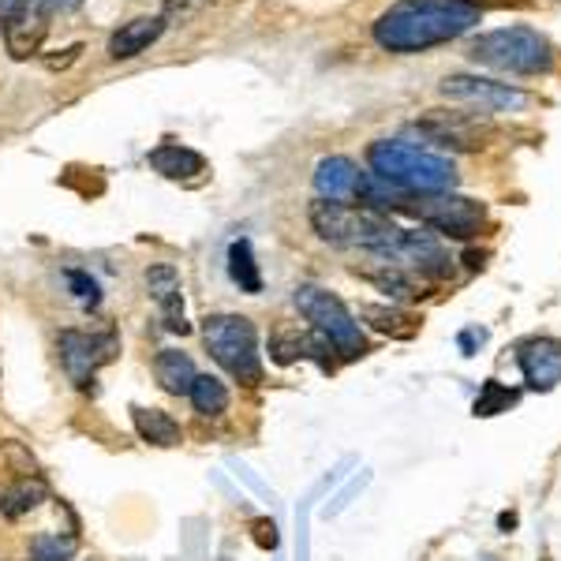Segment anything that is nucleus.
I'll return each instance as SVG.
<instances>
[{
	"instance_id": "obj_1",
	"label": "nucleus",
	"mask_w": 561,
	"mask_h": 561,
	"mask_svg": "<svg viewBox=\"0 0 561 561\" xmlns=\"http://www.w3.org/2000/svg\"><path fill=\"white\" fill-rule=\"evenodd\" d=\"M483 20V8L476 0H401L378 15L370 34L386 53H427L446 42H457Z\"/></svg>"
},
{
	"instance_id": "obj_2",
	"label": "nucleus",
	"mask_w": 561,
	"mask_h": 561,
	"mask_svg": "<svg viewBox=\"0 0 561 561\" xmlns=\"http://www.w3.org/2000/svg\"><path fill=\"white\" fill-rule=\"evenodd\" d=\"M367 165L378 180H386V184L401 187V192H412V195L454 192L460 180L457 165L446 153L412 147V142H404V139H375L367 147Z\"/></svg>"
},
{
	"instance_id": "obj_3",
	"label": "nucleus",
	"mask_w": 561,
	"mask_h": 561,
	"mask_svg": "<svg viewBox=\"0 0 561 561\" xmlns=\"http://www.w3.org/2000/svg\"><path fill=\"white\" fill-rule=\"evenodd\" d=\"M307 217H311L314 237L330 243V248H359L370 251V255H386L401 237V229L386 214L348 203H330V198H314Z\"/></svg>"
},
{
	"instance_id": "obj_4",
	"label": "nucleus",
	"mask_w": 561,
	"mask_h": 561,
	"mask_svg": "<svg viewBox=\"0 0 561 561\" xmlns=\"http://www.w3.org/2000/svg\"><path fill=\"white\" fill-rule=\"evenodd\" d=\"M472 60L502 76H547L554 68V45L536 26H497L472 42Z\"/></svg>"
},
{
	"instance_id": "obj_5",
	"label": "nucleus",
	"mask_w": 561,
	"mask_h": 561,
	"mask_svg": "<svg viewBox=\"0 0 561 561\" xmlns=\"http://www.w3.org/2000/svg\"><path fill=\"white\" fill-rule=\"evenodd\" d=\"M203 341L217 367L229 370L237 382L259 386L262 359H259V333L248 314H210L203 319Z\"/></svg>"
},
{
	"instance_id": "obj_6",
	"label": "nucleus",
	"mask_w": 561,
	"mask_h": 561,
	"mask_svg": "<svg viewBox=\"0 0 561 561\" xmlns=\"http://www.w3.org/2000/svg\"><path fill=\"white\" fill-rule=\"evenodd\" d=\"M420 225H431L438 237L449 240H476L486 229V206L479 198L457 195V192H431V195H404L401 210Z\"/></svg>"
},
{
	"instance_id": "obj_7",
	"label": "nucleus",
	"mask_w": 561,
	"mask_h": 561,
	"mask_svg": "<svg viewBox=\"0 0 561 561\" xmlns=\"http://www.w3.org/2000/svg\"><path fill=\"white\" fill-rule=\"evenodd\" d=\"M296 307H300V314L311 322V330L330 341L341 359H359L370 352L359 322L352 319V311L333 293H325L319 285H300L296 288Z\"/></svg>"
},
{
	"instance_id": "obj_8",
	"label": "nucleus",
	"mask_w": 561,
	"mask_h": 561,
	"mask_svg": "<svg viewBox=\"0 0 561 561\" xmlns=\"http://www.w3.org/2000/svg\"><path fill=\"white\" fill-rule=\"evenodd\" d=\"M438 90H442V98H449V102L479 108V113H486V116L520 113V108H528V102H531L520 87L497 83V79H486V76H446Z\"/></svg>"
},
{
	"instance_id": "obj_9",
	"label": "nucleus",
	"mask_w": 561,
	"mask_h": 561,
	"mask_svg": "<svg viewBox=\"0 0 561 561\" xmlns=\"http://www.w3.org/2000/svg\"><path fill=\"white\" fill-rule=\"evenodd\" d=\"M60 367L76 386H87L105 364H113L121 352V337L116 333H83V330H65L57 337Z\"/></svg>"
},
{
	"instance_id": "obj_10",
	"label": "nucleus",
	"mask_w": 561,
	"mask_h": 561,
	"mask_svg": "<svg viewBox=\"0 0 561 561\" xmlns=\"http://www.w3.org/2000/svg\"><path fill=\"white\" fill-rule=\"evenodd\" d=\"M415 128L438 142V147H454V150H479L491 139V128L479 116L457 113V108H431V113H423L415 121Z\"/></svg>"
},
{
	"instance_id": "obj_11",
	"label": "nucleus",
	"mask_w": 561,
	"mask_h": 561,
	"mask_svg": "<svg viewBox=\"0 0 561 561\" xmlns=\"http://www.w3.org/2000/svg\"><path fill=\"white\" fill-rule=\"evenodd\" d=\"M520 375L536 393H550L561 382V341L554 337H531L517 348Z\"/></svg>"
},
{
	"instance_id": "obj_12",
	"label": "nucleus",
	"mask_w": 561,
	"mask_h": 561,
	"mask_svg": "<svg viewBox=\"0 0 561 561\" xmlns=\"http://www.w3.org/2000/svg\"><path fill=\"white\" fill-rule=\"evenodd\" d=\"M147 293L150 300L161 307V322L173 333H187L192 325L184 319V285H180V270L169 266V262H158V266L147 270Z\"/></svg>"
},
{
	"instance_id": "obj_13",
	"label": "nucleus",
	"mask_w": 561,
	"mask_h": 561,
	"mask_svg": "<svg viewBox=\"0 0 561 561\" xmlns=\"http://www.w3.org/2000/svg\"><path fill=\"white\" fill-rule=\"evenodd\" d=\"M359 165L352 158H322L314 169V192L330 203H352L359 192Z\"/></svg>"
},
{
	"instance_id": "obj_14",
	"label": "nucleus",
	"mask_w": 561,
	"mask_h": 561,
	"mask_svg": "<svg viewBox=\"0 0 561 561\" xmlns=\"http://www.w3.org/2000/svg\"><path fill=\"white\" fill-rule=\"evenodd\" d=\"M161 34H165V20H161V15H139V20L124 23L121 31L108 38V57L135 60L139 53H147Z\"/></svg>"
},
{
	"instance_id": "obj_15",
	"label": "nucleus",
	"mask_w": 561,
	"mask_h": 561,
	"mask_svg": "<svg viewBox=\"0 0 561 561\" xmlns=\"http://www.w3.org/2000/svg\"><path fill=\"white\" fill-rule=\"evenodd\" d=\"M153 378H158V386L165 389V393L173 397H187L192 393V382L198 378V370L192 364V356L180 348H161L158 359H153Z\"/></svg>"
},
{
	"instance_id": "obj_16",
	"label": "nucleus",
	"mask_w": 561,
	"mask_h": 561,
	"mask_svg": "<svg viewBox=\"0 0 561 561\" xmlns=\"http://www.w3.org/2000/svg\"><path fill=\"white\" fill-rule=\"evenodd\" d=\"M150 169L153 173H161L165 180H192L206 169V158L187 147H180V142H161L158 150H150Z\"/></svg>"
},
{
	"instance_id": "obj_17",
	"label": "nucleus",
	"mask_w": 561,
	"mask_h": 561,
	"mask_svg": "<svg viewBox=\"0 0 561 561\" xmlns=\"http://www.w3.org/2000/svg\"><path fill=\"white\" fill-rule=\"evenodd\" d=\"M45 34H49V23H45V15H20L12 26L4 31V45H8V57L12 60H31L42 53L45 45Z\"/></svg>"
},
{
	"instance_id": "obj_18",
	"label": "nucleus",
	"mask_w": 561,
	"mask_h": 561,
	"mask_svg": "<svg viewBox=\"0 0 561 561\" xmlns=\"http://www.w3.org/2000/svg\"><path fill=\"white\" fill-rule=\"evenodd\" d=\"M45 497H49V486H45L42 476H20L12 486H4V494H0V513H4L8 520H20L26 513L38 510Z\"/></svg>"
},
{
	"instance_id": "obj_19",
	"label": "nucleus",
	"mask_w": 561,
	"mask_h": 561,
	"mask_svg": "<svg viewBox=\"0 0 561 561\" xmlns=\"http://www.w3.org/2000/svg\"><path fill=\"white\" fill-rule=\"evenodd\" d=\"M352 274L370 280V285L382 288V293L393 296V300H409V296H415V280L409 270L393 266V262H386V259H375L370 266H352Z\"/></svg>"
},
{
	"instance_id": "obj_20",
	"label": "nucleus",
	"mask_w": 561,
	"mask_h": 561,
	"mask_svg": "<svg viewBox=\"0 0 561 561\" xmlns=\"http://www.w3.org/2000/svg\"><path fill=\"white\" fill-rule=\"evenodd\" d=\"M131 420H135L139 438L150 442V446L169 449V446H180V438H184L180 423L169 412H161V409H131Z\"/></svg>"
},
{
	"instance_id": "obj_21",
	"label": "nucleus",
	"mask_w": 561,
	"mask_h": 561,
	"mask_svg": "<svg viewBox=\"0 0 561 561\" xmlns=\"http://www.w3.org/2000/svg\"><path fill=\"white\" fill-rule=\"evenodd\" d=\"M192 409L203 415V420H217V415L229 412V389H225L221 378L214 375H198L192 382V393H187Z\"/></svg>"
},
{
	"instance_id": "obj_22",
	"label": "nucleus",
	"mask_w": 561,
	"mask_h": 561,
	"mask_svg": "<svg viewBox=\"0 0 561 561\" xmlns=\"http://www.w3.org/2000/svg\"><path fill=\"white\" fill-rule=\"evenodd\" d=\"M364 319L375 325L378 333H386V337H397V341H409L420 333V319L409 311H397V307H378V304H367L364 307Z\"/></svg>"
},
{
	"instance_id": "obj_23",
	"label": "nucleus",
	"mask_w": 561,
	"mask_h": 561,
	"mask_svg": "<svg viewBox=\"0 0 561 561\" xmlns=\"http://www.w3.org/2000/svg\"><path fill=\"white\" fill-rule=\"evenodd\" d=\"M229 277L240 285V293H248V296L262 293V274H259L255 251H251L248 240H232L229 243Z\"/></svg>"
},
{
	"instance_id": "obj_24",
	"label": "nucleus",
	"mask_w": 561,
	"mask_h": 561,
	"mask_svg": "<svg viewBox=\"0 0 561 561\" xmlns=\"http://www.w3.org/2000/svg\"><path fill=\"white\" fill-rule=\"evenodd\" d=\"M71 558H76V539L71 536L42 531V536L31 539V561H71Z\"/></svg>"
},
{
	"instance_id": "obj_25",
	"label": "nucleus",
	"mask_w": 561,
	"mask_h": 561,
	"mask_svg": "<svg viewBox=\"0 0 561 561\" xmlns=\"http://www.w3.org/2000/svg\"><path fill=\"white\" fill-rule=\"evenodd\" d=\"M510 404H517V389H505L502 382H494L491 378L476 401V415H497V412L510 409Z\"/></svg>"
},
{
	"instance_id": "obj_26",
	"label": "nucleus",
	"mask_w": 561,
	"mask_h": 561,
	"mask_svg": "<svg viewBox=\"0 0 561 561\" xmlns=\"http://www.w3.org/2000/svg\"><path fill=\"white\" fill-rule=\"evenodd\" d=\"M210 4L214 0H165V4H161V20H165V26H184V23H192L195 15H203Z\"/></svg>"
},
{
	"instance_id": "obj_27",
	"label": "nucleus",
	"mask_w": 561,
	"mask_h": 561,
	"mask_svg": "<svg viewBox=\"0 0 561 561\" xmlns=\"http://www.w3.org/2000/svg\"><path fill=\"white\" fill-rule=\"evenodd\" d=\"M68 285L76 288V300L79 304H87V307H94L98 300H102V288H98V280L83 274V270H68Z\"/></svg>"
},
{
	"instance_id": "obj_28",
	"label": "nucleus",
	"mask_w": 561,
	"mask_h": 561,
	"mask_svg": "<svg viewBox=\"0 0 561 561\" xmlns=\"http://www.w3.org/2000/svg\"><path fill=\"white\" fill-rule=\"evenodd\" d=\"M251 531H255V542L262 550L277 547V524L274 520H255V524H251Z\"/></svg>"
},
{
	"instance_id": "obj_29",
	"label": "nucleus",
	"mask_w": 561,
	"mask_h": 561,
	"mask_svg": "<svg viewBox=\"0 0 561 561\" xmlns=\"http://www.w3.org/2000/svg\"><path fill=\"white\" fill-rule=\"evenodd\" d=\"M79 53H83V45H68V49H60V57H45V68L49 71H65V68H71L79 60Z\"/></svg>"
},
{
	"instance_id": "obj_30",
	"label": "nucleus",
	"mask_w": 561,
	"mask_h": 561,
	"mask_svg": "<svg viewBox=\"0 0 561 561\" xmlns=\"http://www.w3.org/2000/svg\"><path fill=\"white\" fill-rule=\"evenodd\" d=\"M20 15H26V4L23 0H0V31H8Z\"/></svg>"
},
{
	"instance_id": "obj_31",
	"label": "nucleus",
	"mask_w": 561,
	"mask_h": 561,
	"mask_svg": "<svg viewBox=\"0 0 561 561\" xmlns=\"http://www.w3.org/2000/svg\"><path fill=\"white\" fill-rule=\"evenodd\" d=\"M42 4V15H65V12H71V8H79L83 0H38Z\"/></svg>"
},
{
	"instance_id": "obj_32",
	"label": "nucleus",
	"mask_w": 561,
	"mask_h": 561,
	"mask_svg": "<svg viewBox=\"0 0 561 561\" xmlns=\"http://www.w3.org/2000/svg\"><path fill=\"white\" fill-rule=\"evenodd\" d=\"M0 382H4V364H0Z\"/></svg>"
},
{
	"instance_id": "obj_33",
	"label": "nucleus",
	"mask_w": 561,
	"mask_h": 561,
	"mask_svg": "<svg viewBox=\"0 0 561 561\" xmlns=\"http://www.w3.org/2000/svg\"><path fill=\"white\" fill-rule=\"evenodd\" d=\"M23 4H38V0H23Z\"/></svg>"
}]
</instances>
